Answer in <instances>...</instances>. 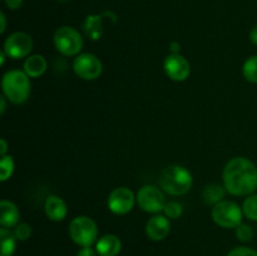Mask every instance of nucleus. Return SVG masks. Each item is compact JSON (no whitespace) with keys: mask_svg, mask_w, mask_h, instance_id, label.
I'll return each instance as SVG.
<instances>
[{"mask_svg":"<svg viewBox=\"0 0 257 256\" xmlns=\"http://www.w3.org/2000/svg\"><path fill=\"white\" fill-rule=\"evenodd\" d=\"M223 186L233 196L252 195L257 190V167L245 157H235L223 168Z\"/></svg>","mask_w":257,"mask_h":256,"instance_id":"obj_1","label":"nucleus"},{"mask_svg":"<svg viewBox=\"0 0 257 256\" xmlns=\"http://www.w3.org/2000/svg\"><path fill=\"white\" fill-rule=\"evenodd\" d=\"M192 175L187 168L182 166H170L161 173V188L172 196H181L187 193L192 187Z\"/></svg>","mask_w":257,"mask_h":256,"instance_id":"obj_2","label":"nucleus"},{"mask_svg":"<svg viewBox=\"0 0 257 256\" xmlns=\"http://www.w3.org/2000/svg\"><path fill=\"white\" fill-rule=\"evenodd\" d=\"M3 93L14 104H22L30 94V80L27 73L22 70H10L5 73L2 80Z\"/></svg>","mask_w":257,"mask_h":256,"instance_id":"obj_3","label":"nucleus"},{"mask_svg":"<svg viewBox=\"0 0 257 256\" xmlns=\"http://www.w3.org/2000/svg\"><path fill=\"white\" fill-rule=\"evenodd\" d=\"M69 236L73 242L82 247L92 246L98 238L97 223L88 216H78L70 222Z\"/></svg>","mask_w":257,"mask_h":256,"instance_id":"obj_4","label":"nucleus"},{"mask_svg":"<svg viewBox=\"0 0 257 256\" xmlns=\"http://www.w3.org/2000/svg\"><path fill=\"white\" fill-rule=\"evenodd\" d=\"M242 208L233 201H221L213 206L212 216L213 221L223 228H236L242 223Z\"/></svg>","mask_w":257,"mask_h":256,"instance_id":"obj_5","label":"nucleus"},{"mask_svg":"<svg viewBox=\"0 0 257 256\" xmlns=\"http://www.w3.org/2000/svg\"><path fill=\"white\" fill-rule=\"evenodd\" d=\"M54 45L63 55H78L83 48V38L74 28L60 27L54 33Z\"/></svg>","mask_w":257,"mask_h":256,"instance_id":"obj_6","label":"nucleus"},{"mask_svg":"<svg viewBox=\"0 0 257 256\" xmlns=\"http://www.w3.org/2000/svg\"><path fill=\"white\" fill-rule=\"evenodd\" d=\"M73 69L75 74L84 80H94L100 77L103 72V64L99 58L90 53H82L75 57L73 62Z\"/></svg>","mask_w":257,"mask_h":256,"instance_id":"obj_7","label":"nucleus"},{"mask_svg":"<svg viewBox=\"0 0 257 256\" xmlns=\"http://www.w3.org/2000/svg\"><path fill=\"white\" fill-rule=\"evenodd\" d=\"M137 203L143 211L148 213H160L166 206V198L162 191L156 186L146 185L138 191Z\"/></svg>","mask_w":257,"mask_h":256,"instance_id":"obj_8","label":"nucleus"},{"mask_svg":"<svg viewBox=\"0 0 257 256\" xmlns=\"http://www.w3.org/2000/svg\"><path fill=\"white\" fill-rule=\"evenodd\" d=\"M33 49V39L28 33L15 32L7 38L4 43V52L13 59L25 58Z\"/></svg>","mask_w":257,"mask_h":256,"instance_id":"obj_9","label":"nucleus"},{"mask_svg":"<svg viewBox=\"0 0 257 256\" xmlns=\"http://www.w3.org/2000/svg\"><path fill=\"white\" fill-rule=\"evenodd\" d=\"M136 201L137 198L131 188L117 187L108 196V208L114 215H125L132 211Z\"/></svg>","mask_w":257,"mask_h":256,"instance_id":"obj_10","label":"nucleus"},{"mask_svg":"<svg viewBox=\"0 0 257 256\" xmlns=\"http://www.w3.org/2000/svg\"><path fill=\"white\" fill-rule=\"evenodd\" d=\"M166 74L175 82H183L191 74V65L183 55L170 54L163 63Z\"/></svg>","mask_w":257,"mask_h":256,"instance_id":"obj_11","label":"nucleus"},{"mask_svg":"<svg viewBox=\"0 0 257 256\" xmlns=\"http://www.w3.org/2000/svg\"><path fill=\"white\" fill-rule=\"evenodd\" d=\"M171 231V222L167 216L155 215L146 225V233L153 241H161L168 236Z\"/></svg>","mask_w":257,"mask_h":256,"instance_id":"obj_12","label":"nucleus"},{"mask_svg":"<svg viewBox=\"0 0 257 256\" xmlns=\"http://www.w3.org/2000/svg\"><path fill=\"white\" fill-rule=\"evenodd\" d=\"M44 211L45 215H47V217L49 218L50 221L59 222V221H63L67 217V203H65L64 200L60 198L59 196L50 195L49 197L45 200Z\"/></svg>","mask_w":257,"mask_h":256,"instance_id":"obj_13","label":"nucleus"},{"mask_svg":"<svg viewBox=\"0 0 257 256\" xmlns=\"http://www.w3.org/2000/svg\"><path fill=\"white\" fill-rule=\"evenodd\" d=\"M95 250L99 256H117L122 250V242L118 236L108 233L97 241Z\"/></svg>","mask_w":257,"mask_h":256,"instance_id":"obj_14","label":"nucleus"},{"mask_svg":"<svg viewBox=\"0 0 257 256\" xmlns=\"http://www.w3.org/2000/svg\"><path fill=\"white\" fill-rule=\"evenodd\" d=\"M20 213L12 201L3 200L0 202V223L2 227H15L19 223Z\"/></svg>","mask_w":257,"mask_h":256,"instance_id":"obj_15","label":"nucleus"},{"mask_svg":"<svg viewBox=\"0 0 257 256\" xmlns=\"http://www.w3.org/2000/svg\"><path fill=\"white\" fill-rule=\"evenodd\" d=\"M105 17V13L103 14H92L85 18L83 23V30L85 35L92 40H99L102 38L103 32V18Z\"/></svg>","mask_w":257,"mask_h":256,"instance_id":"obj_16","label":"nucleus"},{"mask_svg":"<svg viewBox=\"0 0 257 256\" xmlns=\"http://www.w3.org/2000/svg\"><path fill=\"white\" fill-rule=\"evenodd\" d=\"M48 68L47 59L40 54L30 55L24 62V72L29 78H39Z\"/></svg>","mask_w":257,"mask_h":256,"instance_id":"obj_17","label":"nucleus"},{"mask_svg":"<svg viewBox=\"0 0 257 256\" xmlns=\"http://www.w3.org/2000/svg\"><path fill=\"white\" fill-rule=\"evenodd\" d=\"M226 195V188L225 186L217 185V183H211L205 187L202 192L203 201H205L207 205H217L218 202L223 201Z\"/></svg>","mask_w":257,"mask_h":256,"instance_id":"obj_18","label":"nucleus"},{"mask_svg":"<svg viewBox=\"0 0 257 256\" xmlns=\"http://www.w3.org/2000/svg\"><path fill=\"white\" fill-rule=\"evenodd\" d=\"M0 241H2V253H0V256L14 255L15 248H17V238H15L14 232L10 231V228H0Z\"/></svg>","mask_w":257,"mask_h":256,"instance_id":"obj_19","label":"nucleus"},{"mask_svg":"<svg viewBox=\"0 0 257 256\" xmlns=\"http://www.w3.org/2000/svg\"><path fill=\"white\" fill-rule=\"evenodd\" d=\"M243 77L251 83H257V55L250 57L242 67Z\"/></svg>","mask_w":257,"mask_h":256,"instance_id":"obj_20","label":"nucleus"},{"mask_svg":"<svg viewBox=\"0 0 257 256\" xmlns=\"http://www.w3.org/2000/svg\"><path fill=\"white\" fill-rule=\"evenodd\" d=\"M242 212L248 220L257 221V195H250L243 201Z\"/></svg>","mask_w":257,"mask_h":256,"instance_id":"obj_21","label":"nucleus"},{"mask_svg":"<svg viewBox=\"0 0 257 256\" xmlns=\"http://www.w3.org/2000/svg\"><path fill=\"white\" fill-rule=\"evenodd\" d=\"M14 172V161L12 156H2V162H0V181L5 182L12 177Z\"/></svg>","mask_w":257,"mask_h":256,"instance_id":"obj_22","label":"nucleus"},{"mask_svg":"<svg viewBox=\"0 0 257 256\" xmlns=\"http://www.w3.org/2000/svg\"><path fill=\"white\" fill-rule=\"evenodd\" d=\"M163 212H165V216H167L168 218L177 220V218H180L182 216L183 207L181 203L176 202V201H171V202L166 203L165 208H163Z\"/></svg>","mask_w":257,"mask_h":256,"instance_id":"obj_23","label":"nucleus"},{"mask_svg":"<svg viewBox=\"0 0 257 256\" xmlns=\"http://www.w3.org/2000/svg\"><path fill=\"white\" fill-rule=\"evenodd\" d=\"M14 236L19 241H27L32 236V226L28 223H18L14 228Z\"/></svg>","mask_w":257,"mask_h":256,"instance_id":"obj_24","label":"nucleus"},{"mask_svg":"<svg viewBox=\"0 0 257 256\" xmlns=\"http://www.w3.org/2000/svg\"><path fill=\"white\" fill-rule=\"evenodd\" d=\"M236 236L240 241L242 242H248V241L252 240L253 237V230L251 226L246 225V223H241L240 226L236 227Z\"/></svg>","mask_w":257,"mask_h":256,"instance_id":"obj_25","label":"nucleus"},{"mask_svg":"<svg viewBox=\"0 0 257 256\" xmlns=\"http://www.w3.org/2000/svg\"><path fill=\"white\" fill-rule=\"evenodd\" d=\"M227 256H257V251L253 248L240 246V247H235L233 250H231Z\"/></svg>","mask_w":257,"mask_h":256,"instance_id":"obj_26","label":"nucleus"},{"mask_svg":"<svg viewBox=\"0 0 257 256\" xmlns=\"http://www.w3.org/2000/svg\"><path fill=\"white\" fill-rule=\"evenodd\" d=\"M77 256H98L97 250H93L90 246H84L78 251Z\"/></svg>","mask_w":257,"mask_h":256,"instance_id":"obj_27","label":"nucleus"},{"mask_svg":"<svg viewBox=\"0 0 257 256\" xmlns=\"http://www.w3.org/2000/svg\"><path fill=\"white\" fill-rule=\"evenodd\" d=\"M5 5H7L10 10H18L22 8L23 0H5Z\"/></svg>","mask_w":257,"mask_h":256,"instance_id":"obj_28","label":"nucleus"},{"mask_svg":"<svg viewBox=\"0 0 257 256\" xmlns=\"http://www.w3.org/2000/svg\"><path fill=\"white\" fill-rule=\"evenodd\" d=\"M170 52L171 54H180V50H181V44L178 42H172L170 44Z\"/></svg>","mask_w":257,"mask_h":256,"instance_id":"obj_29","label":"nucleus"},{"mask_svg":"<svg viewBox=\"0 0 257 256\" xmlns=\"http://www.w3.org/2000/svg\"><path fill=\"white\" fill-rule=\"evenodd\" d=\"M7 151H8V143L4 138L0 140V155L2 156H7Z\"/></svg>","mask_w":257,"mask_h":256,"instance_id":"obj_30","label":"nucleus"},{"mask_svg":"<svg viewBox=\"0 0 257 256\" xmlns=\"http://www.w3.org/2000/svg\"><path fill=\"white\" fill-rule=\"evenodd\" d=\"M0 23H2V27H0V33H4L7 29V18H5L4 13H0Z\"/></svg>","mask_w":257,"mask_h":256,"instance_id":"obj_31","label":"nucleus"},{"mask_svg":"<svg viewBox=\"0 0 257 256\" xmlns=\"http://www.w3.org/2000/svg\"><path fill=\"white\" fill-rule=\"evenodd\" d=\"M250 40L253 43V44L257 45V25L251 29L250 32Z\"/></svg>","mask_w":257,"mask_h":256,"instance_id":"obj_32","label":"nucleus"},{"mask_svg":"<svg viewBox=\"0 0 257 256\" xmlns=\"http://www.w3.org/2000/svg\"><path fill=\"white\" fill-rule=\"evenodd\" d=\"M5 99H7V97H5V95H2V97H0V103H2V107H0V113H2V114H4L5 109H7V102H5Z\"/></svg>","mask_w":257,"mask_h":256,"instance_id":"obj_33","label":"nucleus"},{"mask_svg":"<svg viewBox=\"0 0 257 256\" xmlns=\"http://www.w3.org/2000/svg\"><path fill=\"white\" fill-rule=\"evenodd\" d=\"M5 57H8L7 53H5L4 50H2V53H0V64H2V65H4V63H5Z\"/></svg>","mask_w":257,"mask_h":256,"instance_id":"obj_34","label":"nucleus"},{"mask_svg":"<svg viewBox=\"0 0 257 256\" xmlns=\"http://www.w3.org/2000/svg\"><path fill=\"white\" fill-rule=\"evenodd\" d=\"M58 2H65V0H58Z\"/></svg>","mask_w":257,"mask_h":256,"instance_id":"obj_35","label":"nucleus"}]
</instances>
